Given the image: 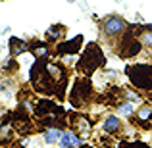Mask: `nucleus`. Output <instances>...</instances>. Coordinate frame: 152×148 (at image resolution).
Returning a JSON list of instances; mask_svg holds the SVG:
<instances>
[{
  "label": "nucleus",
  "mask_w": 152,
  "mask_h": 148,
  "mask_svg": "<svg viewBox=\"0 0 152 148\" xmlns=\"http://www.w3.org/2000/svg\"><path fill=\"white\" fill-rule=\"evenodd\" d=\"M119 148H148L146 144H142V142H121V144H119Z\"/></svg>",
  "instance_id": "6ab92c4d"
},
{
  "label": "nucleus",
  "mask_w": 152,
  "mask_h": 148,
  "mask_svg": "<svg viewBox=\"0 0 152 148\" xmlns=\"http://www.w3.org/2000/svg\"><path fill=\"white\" fill-rule=\"evenodd\" d=\"M83 46V37L77 35L71 41H60L58 46H56V54L58 56H75Z\"/></svg>",
  "instance_id": "0eeeda50"
},
{
  "label": "nucleus",
  "mask_w": 152,
  "mask_h": 148,
  "mask_svg": "<svg viewBox=\"0 0 152 148\" xmlns=\"http://www.w3.org/2000/svg\"><path fill=\"white\" fill-rule=\"evenodd\" d=\"M121 44H123V48L119 50V52H121V56H123V58H131V56H137L139 52H141V48H142V44L139 42V39H137V37H135V39H131V41L123 39V41H121Z\"/></svg>",
  "instance_id": "9b49d317"
},
{
  "label": "nucleus",
  "mask_w": 152,
  "mask_h": 148,
  "mask_svg": "<svg viewBox=\"0 0 152 148\" xmlns=\"http://www.w3.org/2000/svg\"><path fill=\"white\" fill-rule=\"evenodd\" d=\"M69 123H71V131H75L77 135H89L93 131V121L87 115H79V114H69Z\"/></svg>",
  "instance_id": "423d86ee"
},
{
  "label": "nucleus",
  "mask_w": 152,
  "mask_h": 148,
  "mask_svg": "<svg viewBox=\"0 0 152 148\" xmlns=\"http://www.w3.org/2000/svg\"><path fill=\"white\" fill-rule=\"evenodd\" d=\"M150 135H152V129H150Z\"/></svg>",
  "instance_id": "b1692460"
},
{
  "label": "nucleus",
  "mask_w": 152,
  "mask_h": 148,
  "mask_svg": "<svg viewBox=\"0 0 152 148\" xmlns=\"http://www.w3.org/2000/svg\"><path fill=\"white\" fill-rule=\"evenodd\" d=\"M104 62H106V58H104L102 50L98 48V44H89L85 48V54L81 56V60L77 62V71H81V75H85V77H89L93 71H96L98 67L104 66Z\"/></svg>",
  "instance_id": "f257e3e1"
},
{
  "label": "nucleus",
  "mask_w": 152,
  "mask_h": 148,
  "mask_svg": "<svg viewBox=\"0 0 152 148\" xmlns=\"http://www.w3.org/2000/svg\"><path fill=\"white\" fill-rule=\"evenodd\" d=\"M137 39H139V42L142 44V48L152 50V25L139 27V29H137Z\"/></svg>",
  "instance_id": "f8f14e48"
},
{
  "label": "nucleus",
  "mask_w": 152,
  "mask_h": 148,
  "mask_svg": "<svg viewBox=\"0 0 152 148\" xmlns=\"http://www.w3.org/2000/svg\"><path fill=\"white\" fill-rule=\"evenodd\" d=\"M127 77L135 89L152 93V66L148 63H135L127 67Z\"/></svg>",
  "instance_id": "f03ea898"
},
{
  "label": "nucleus",
  "mask_w": 152,
  "mask_h": 148,
  "mask_svg": "<svg viewBox=\"0 0 152 148\" xmlns=\"http://www.w3.org/2000/svg\"><path fill=\"white\" fill-rule=\"evenodd\" d=\"M81 148H91V146H81Z\"/></svg>",
  "instance_id": "4be33fe9"
},
{
  "label": "nucleus",
  "mask_w": 152,
  "mask_h": 148,
  "mask_svg": "<svg viewBox=\"0 0 152 148\" xmlns=\"http://www.w3.org/2000/svg\"><path fill=\"white\" fill-rule=\"evenodd\" d=\"M25 50H29V44H25L23 41H19V39H15V37L10 39V56H19Z\"/></svg>",
  "instance_id": "a211bd4d"
},
{
  "label": "nucleus",
  "mask_w": 152,
  "mask_h": 148,
  "mask_svg": "<svg viewBox=\"0 0 152 148\" xmlns=\"http://www.w3.org/2000/svg\"><path fill=\"white\" fill-rule=\"evenodd\" d=\"M62 135H64V131L60 129V127H50V129L42 131V139H45L46 144H60Z\"/></svg>",
  "instance_id": "4468645a"
},
{
  "label": "nucleus",
  "mask_w": 152,
  "mask_h": 148,
  "mask_svg": "<svg viewBox=\"0 0 152 148\" xmlns=\"http://www.w3.org/2000/svg\"><path fill=\"white\" fill-rule=\"evenodd\" d=\"M123 94H125V100H127V102H131V100H135V102H139V100H141V96H139L137 93H133V90H125Z\"/></svg>",
  "instance_id": "aec40b11"
},
{
  "label": "nucleus",
  "mask_w": 152,
  "mask_h": 148,
  "mask_svg": "<svg viewBox=\"0 0 152 148\" xmlns=\"http://www.w3.org/2000/svg\"><path fill=\"white\" fill-rule=\"evenodd\" d=\"M83 146V137L77 135L75 131H64L62 141H60V148H81Z\"/></svg>",
  "instance_id": "9d476101"
},
{
  "label": "nucleus",
  "mask_w": 152,
  "mask_h": 148,
  "mask_svg": "<svg viewBox=\"0 0 152 148\" xmlns=\"http://www.w3.org/2000/svg\"><path fill=\"white\" fill-rule=\"evenodd\" d=\"M33 114L37 117L45 119V117H50V115H66V110L62 106H58L54 100H37L33 106Z\"/></svg>",
  "instance_id": "39448f33"
},
{
  "label": "nucleus",
  "mask_w": 152,
  "mask_h": 148,
  "mask_svg": "<svg viewBox=\"0 0 152 148\" xmlns=\"http://www.w3.org/2000/svg\"><path fill=\"white\" fill-rule=\"evenodd\" d=\"M100 127L106 135H118L119 131H121V117H119L118 114H110V115L104 117Z\"/></svg>",
  "instance_id": "1a4fd4ad"
},
{
  "label": "nucleus",
  "mask_w": 152,
  "mask_h": 148,
  "mask_svg": "<svg viewBox=\"0 0 152 148\" xmlns=\"http://www.w3.org/2000/svg\"><path fill=\"white\" fill-rule=\"evenodd\" d=\"M93 98V85H91V81H89V77H79V79H75V83H73V87H71V90H69V102H71V106L73 108H83L85 104H89V100Z\"/></svg>",
  "instance_id": "7ed1b4c3"
},
{
  "label": "nucleus",
  "mask_w": 152,
  "mask_h": 148,
  "mask_svg": "<svg viewBox=\"0 0 152 148\" xmlns=\"http://www.w3.org/2000/svg\"><path fill=\"white\" fill-rule=\"evenodd\" d=\"M29 50L33 52V56H37L39 60H41V58H48V56H50V48H48V44H46V41L29 42Z\"/></svg>",
  "instance_id": "ddd939ff"
},
{
  "label": "nucleus",
  "mask_w": 152,
  "mask_h": 148,
  "mask_svg": "<svg viewBox=\"0 0 152 148\" xmlns=\"http://www.w3.org/2000/svg\"><path fill=\"white\" fill-rule=\"evenodd\" d=\"M135 108H133V102H127V100H121V102L115 106V114L119 117H133L135 115Z\"/></svg>",
  "instance_id": "dca6fc26"
},
{
  "label": "nucleus",
  "mask_w": 152,
  "mask_h": 148,
  "mask_svg": "<svg viewBox=\"0 0 152 148\" xmlns=\"http://www.w3.org/2000/svg\"><path fill=\"white\" fill-rule=\"evenodd\" d=\"M64 33H66V29H64V25H60V23H56V25H50L48 31H46V42H54V41H62Z\"/></svg>",
  "instance_id": "2eb2a0df"
},
{
  "label": "nucleus",
  "mask_w": 152,
  "mask_h": 148,
  "mask_svg": "<svg viewBox=\"0 0 152 148\" xmlns=\"http://www.w3.org/2000/svg\"><path fill=\"white\" fill-rule=\"evenodd\" d=\"M148 98H150V100H152V93H150V94H148Z\"/></svg>",
  "instance_id": "412c9836"
},
{
  "label": "nucleus",
  "mask_w": 152,
  "mask_h": 148,
  "mask_svg": "<svg viewBox=\"0 0 152 148\" xmlns=\"http://www.w3.org/2000/svg\"><path fill=\"white\" fill-rule=\"evenodd\" d=\"M14 137H15V129H14V125L6 123V125L0 127V144H10V142L14 141Z\"/></svg>",
  "instance_id": "f3484780"
},
{
  "label": "nucleus",
  "mask_w": 152,
  "mask_h": 148,
  "mask_svg": "<svg viewBox=\"0 0 152 148\" xmlns=\"http://www.w3.org/2000/svg\"><path fill=\"white\" fill-rule=\"evenodd\" d=\"M133 121L141 129H152V106L150 104H141L133 115Z\"/></svg>",
  "instance_id": "6e6552de"
},
{
  "label": "nucleus",
  "mask_w": 152,
  "mask_h": 148,
  "mask_svg": "<svg viewBox=\"0 0 152 148\" xmlns=\"http://www.w3.org/2000/svg\"><path fill=\"white\" fill-rule=\"evenodd\" d=\"M67 2H73V0H67Z\"/></svg>",
  "instance_id": "5701e85b"
},
{
  "label": "nucleus",
  "mask_w": 152,
  "mask_h": 148,
  "mask_svg": "<svg viewBox=\"0 0 152 148\" xmlns=\"http://www.w3.org/2000/svg\"><path fill=\"white\" fill-rule=\"evenodd\" d=\"M100 29H102L104 37H108V39H119L127 29H129V25H127V21L123 17H119V15H108V17L102 19Z\"/></svg>",
  "instance_id": "20e7f679"
}]
</instances>
